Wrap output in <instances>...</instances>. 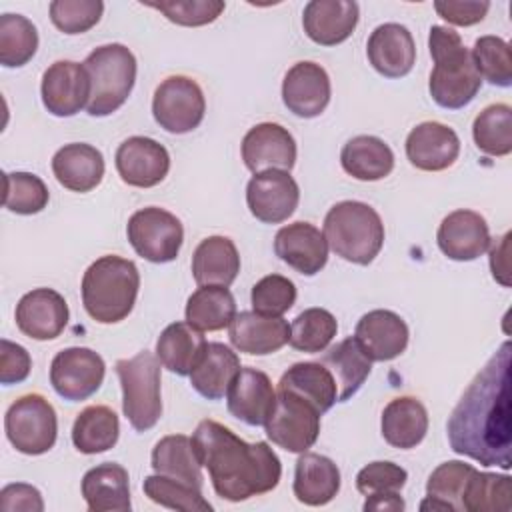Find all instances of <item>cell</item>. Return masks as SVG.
<instances>
[{
  "label": "cell",
  "mask_w": 512,
  "mask_h": 512,
  "mask_svg": "<svg viewBox=\"0 0 512 512\" xmlns=\"http://www.w3.org/2000/svg\"><path fill=\"white\" fill-rule=\"evenodd\" d=\"M318 362H322L330 370L336 382L338 402H346L348 398H352L362 388L372 370V362L364 356L354 336L340 340L336 346L324 352Z\"/></svg>",
  "instance_id": "cell-38"
},
{
  "label": "cell",
  "mask_w": 512,
  "mask_h": 512,
  "mask_svg": "<svg viewBox=\"0 0 512 512\" xmlns=\"http://www.w3.org/2000/svg\"><path fill=\"white\" fill-rule=\"evenodd\" d=\"M50 20L64 34H84L96 26L104 12L102 0H54Z\"/></svg>",
  "instance_id": "cell-49"
},
{
  "label": "cell",
  "mask_w": 512,
  "mask_h": 512,
  "mask_svg": "<svg viewBox=\"0 0 512 512\" xmlns=\"http://www.w3.org/2000/svg\"><path fill=\"white\" fill-rule=\"evenodd\" d=\"M140 272L128 258L106 254L92 262L82 276V304L88 316L100 324L124 320L138 296Z\"/></svg>",
  "instance_id": "cell-4"
},
{
  "label": "cell",
  "mask_w": 512,
  "mask_h": 512,
  "mask_svg": "<svg viewBox=\"0 0 512 512\" xmlns=\"http://www.w3.org/2000/svg\"><path fill=\"white\" fill-rule=\"evenodd\" d=\"M250 302L254 312L278 318L294 306L296 286L282 274H268L252 286Z\"/></svg>",
  "instance_id": "cell-48"
},
{
  "label": "cell",
  "mask_w": 512,
  "mask_h": 512,
  "mask_svg": "<svg viewBox=\"0 0 512 512\" xmlns=\"http://www.w3.org/2000/svg\"><path fill=\"white\" fill-rule=\"evenodd\" d=\"M240 368V358L232 348L222 342H208L190 372V384L202 398L220 400L226 396Z\"/></svg>",
  "instance_id": "cell-32"
},
{
  "label": "cell",
  "mask_w": 512,
  "mask_h": 512,
  "mask_svg": "<svg viewBox=\"0 0 512 512\" xmlns=\"http://www.w3.org/2000/svg\"><path fill=\"white\" fill-rule=\"evenodd\" d=\"M150 462L156 474L202 490L204 476L192 446V438L184 434H170L160 438L152 448Z\"/></svg>",
  "instance_id": "cell-35"
},
{
  "label": "cell",
  "mask_w": 512,
  "mask_h": 512,
  "mask_svg": "<svg viewBox=\"0 0 512 512\" xmlns=\"http://www.w3.org/2000/svg\"><path fill=\"white\" fill-rule=\"evenodd\" d=\"M406 508V502L402 500L400 492H376L366 496V502L362 506L364 512H402Z\"/></svg>",
  "instance_id": "cell-56"
},
{
  "label": "cell",
  "mask_w": 512,
  "mask_h": 512,
  "mask_svg": "<svg viewBox=\"0 0 512 512\" xmlns=\"http://www.w3.org/2000/svg\"><path fill=\"white\" fill-rule=\"evenodd\" d=\"M512 508V482L506 474L476 470L462 496L466 512H508Z\"/></svg>",
  "instance_id": "cell-42"
},
{
  "label": "cell",
  "mask_w": 512,
  "mask_h": 512,
  "mask_svg": "<svg viewBox=\"0 0 512 512\" xmlns=\"http://www.w3.org/2000/svg\"><path fill=\"white\" fill-rule=\"evenodd\" d=\"M276 256L304 276L318 274L328 262V242L310 222H292L274 236Z\"/></svg>",
  "instance_id": "cell-21"
},
{
  "label": "cell",
  "mask_w": 512,
  "mask_h": 512,
  "mask_svg": "<svg viewBox=\"0 0 512 512\" xmlns=\"http://www.w3.org/2000/svg\"><path fill=\"white\" fill-rule=\"evenodd\" d=\"M102 356L84 346L60 350L50 364V384L68 402H80L98 392L104 382Z\"/></svg>",
  "instance_id": "cell-12"
},
{
  "label": "cell",
  "mask_w": 512,
  "mask_h": 512,
  "mask_svg": "<svg viewBox=\"0 0 512 512\" xmlns=\"http://www.w3.org/2000/svg\"><path fill=\"white\" fill-rule=\"evenodd\" d=\"M126 236L138 256L154 264H166L176 260L184 242V228L172 212L148 206L130 216Z\"/></svg>",
  "instance_id": "cell-10"
},
{
  "label": "cell",
  "mask_w": 512,
  "mask_h": 512,
  "mask_svg": "<svg viewBox=\"0 0 512 512\" xmlns=\"http://www.w3.org/2000/svg\"><path fill=\"white\" fill-rule=\"evenodd\" d=\"M294 496L306 506H324L340 490V470L328 456L302 452L294 470Z\"/></svg>",
  "instance_id": "cell-29"
},
{
  "label": "cell",
  "mask_w": 512,
  "mask_h": 512,
  "mask_svg": "<svg viewBox=\"0 0 512 512\" xmlns=\"http://www.w3.org/2000/svg\"><path fill=\"white\" fill-rule=\"evenodd\" d=\"M32 358L28 350L6 338L0 340V382L4 386L24 382L30 374Z\"/></svg>",
  "instance_id": "cell-52"
},
{
  "label": "cell",
  "mask_w": 512,
  "mask_h": 512,
  "mask_svg": "<svg viewBox=\"0 0 512 512\" xmlns=\"http://www.w3.org/2000/svg\"><path fill=\"white\" fill-rule=\"evenodd\" d=\"M320 416L322 414L308 400L278 388L274 406L264 422L266 436L278 448L302 454L318 440Z\"/></svg>",
  "instance_id": "cell-9"
},
{
  "label": "cell",
  "mask_w": 512,
  "mask_h": 512,
  "mask_svg": "<svg viewBox=\"0 0 512 512\" xmlns=\"http://www.w3.org/2000/svg\"><path fill=\"white\" fill-rule=\"evenodd\" d=\"M472 60L482 80L498 88L512 86L510 44L500 36H480L472 48Z\"/></svg>",
  "instance_id": "cell-45"
},
{
  "label": "cell",
  "mask_w": 512,
  "mask_h": 512,
  "mask_svg": "<svg viewBox=\"0 0 512 512\" xmlns=\"http://www.w3.org/2000/svg\"><path fill=\"white\" fill-rule=\"evenodd\" d=\"M84 68L90 78V100L86 112L102 118L116 112L128 100L136 82V58L124 44L112 42L94 48Z\"/></svg>",
  "instance_id": "cell-6"
},
{
  "label": "cell",
  "mask_w": 512,
  "mask_h": 512,
  "mask_svg": "<svg viewBox=\"0 0 512 512\" xmlns=\"http://www.w3.org/2000/svg\"><path fill=\"white\" fill-rule=\"evenodd\" d=\"M240 272V254L228 236L204 238L192 254V276L198 286H230Z\"/></svg>",
  "instance_id": "cell-30"
},
{
  "label": "cell",
  "mask_w": 512,
  "mask_h": 512,
  "mask_svg": "<svg viewBox=\"0 0 512 512\" xmlns=\"http://www.w3.org/2000/svg\"><path fill=\"white\" fill-rule=\"evenodd\" d=\"M144 494L170 510L182 512H210L212 504L202 496L200 488L166 478L162 474H152L144 478Z\"/></svg>",
  "instance_id": "cell-46"
},
{
  "label": "cell",
  "mask_w": 512,
  "mask_h": 512,
  "mask_svg": "<svg viewBox=\"0 0 512 512\" xmlns=\"http://www.w3.org/2000/svg\"><path fill=\"white\" fill-rule=\"evenodd\" d=\"M434 10L440 18L454 26H472L484 20L490 10L486 0H436Z\"/></svg>",
  "instance_id": "cell-53"
},
{
  "label": "cell",
  "mask_w": 512,
  "mask_h": 512,
  "mask_svg": "<svg viewBox=\"0 0 512 512\" xmlns=\"http://www.w3.org/2000/svg\"><path fill=\"white\" fill-rule=\"evenodd\" d=\"M204 112V92L190 76H168L154 90L152 116L170 134L192 132L204 120Z\"/></svg>",
  "instance_id": "cell-11"
},
{
  "label": "cell",
  "mask_w": 512,
  "mask_h": 512,
  "mask_svg": "<svg viewBox=\"0 0 512 512\" xmlns=\"http://www.w3.org/2000/svg\"><path fill=\"white\" fill-rule=\"evenodd\" d=\"M274 398L276 390L268 374L252 366H246L240 368L234 376L226 392V406L236 420L248 426H264L274 406Z\"/></svg>",
  "instance_id": "cell-24"
},
{
  "label": "cell",
  "mask_w": 512,
  "mask_h": 512,
  "mask_svg": "<svg viewBox=\"0 0 512 512\" xmlns=\"http://www.w3.org/2000/svg\"><path fill=\"white\" fill-rule=\"evenodd\" d=\"M512 346L502 342L454 406L446 432L450 448L482 466H512L510 408Z\"/></svg>",
  "instance_id": "cell-1"
},
{
  "label": "cell",
  "mask_w": 512,
  "mask_h": 512,
  "mask_svg": "<svg viewBox=\"0 0 512 512\" xmlns=\"http://www.w3.org/2000/svg\"><path fill=\"white\" fill-rule=\"evenodd\" d=\"M242 160L252 172L284 170L290 172L296 164L294 136L276 122H262L252 126L242 138Z\"/></svg>",
  "instance_id": "cell-15"
},
{
  "label": "cell",
  "mask_w": 512,
  "mask_h": 512,
  "mask_svg": "<svg viewBox=\"0 0 512 512\" xmlns=\"http://www.w3.org/2000/svg\"><path fill=\"white\" fill-rule=\"evenodd\" d=\"M300 202V188L290 172L266 170L250 178L246 186V204L250 214L264 224L288 220Z\"/></svg>",
  "instance_id": "cell-13"
},
{
  "label": "cell",
  "mask_w": 512,
  "mask_h": 512,
  "mask_svg": "<svg viewBox=\"0 0 512 512\" xmlns=\"http://www.w3.org/2000/svg\"><path fill=\"white\" fill-rule=\"evenodd\" d=\"M360 18L354 0H312L304 6L302 28L320 46H336L352 36Z\"/></svg>",
  "instance_id": "cell-25"
},
{
  "label": "cell",
  "mask_w": 512,
  "mask_h": 512,
  "mask_svg": "<svg viewBox=\"0 0 512 512\" xmlns=\"http://www.w3.org/2000/svg\"><path fill=\"white\" fill-rule=\"evenodd\" d=\"M8 442L22 454L40 456L48 452L58 434L54 406L42 394H24L16 398L4 416Z\"/></svg>",
  "instance_id": "cell-8"
},
{
  "label": "cell",
  "mask_w": 512,
  "mask_h": 512,
  "mask_svg": "<svg viewBox=\"0 0 512 512\" xmlns=\"http://www.w3.org/2000/svg\"><path fill=\"white\" fill-rule=\"evenodd\" d=\"M380 428L390 446L400 450L416 448L428 432L426 406L414 396H398L384 406Z\"/></svg>",
  "instance_id": "cell-31"
},
{
  "label": "cell",
  "mask_w": 512,
  "mask_h": 512,
  "mask_svg": "<svg viewBox=\"0 0 512 512\" xmlns=\"http://www.w3.org/2000/svg\"><path fill=\"white\" fill-rule=\"evenodd\" d=\"M44 108L58 116L68 118L88 106L90 78L84 64L72 60H56L42 74L40 84Z\"/></svg>",
  "instance_id": "cell-14"
},
{
  "label": "cell",
  "mask_w": 512,
  "mask_h": 512,
  "mask_svg": "<svg viewBox=\"0 0 512 512\" xmlns=\"http://www.w3.org/2000/svg\"><path fill=\"white\" fill-rule=\"evenodd\" d=\"M80 490L90 512H128L132 508L128 470L122 464L104 462L90 468Z\"/></svg>",
  "instance_id": "cell-28"
},
{
  "label": "cell",
  "mask_w": 512,
  "mask_h": 512,
  "mask_svg": "<svg viewBox=\"0 0 512 512\" xmlns=\"http://www.w3.org/2000/svg\"><path fill=\"white\" fill-rule=\"evenodd\" d=\"M330 76L316 62H296L282 80V102L298 118L320 116L330 102Z\"/></svg>",
  "instance_id": "cell-18"
},
{
  "label": "cell",
  "mask_w": 512,
  "mask_h": 512,
  "mask_svg": "<svg viewBox=\"0 0 512 512\" xmlns=\"http://www.w3.org/2000/svg\"><path fill=\"white\" fill-rule=\"evenodd\" d=\"M366 56L372 68L384 78H402L414 68L416 44L406 26L386 22L372 30Z\"/></svg>",
  "instance_id": "cell-23"
},
{
  "label": "cell",
  "mask_w": 512,
  "mask_h": 512,
  "mask_svg": "<svg viewBox=\"0 0 512 512\" xmlns=\"http://www.w3.org/2000/svg\"><path fill=\"white\" fill-rule=\"evenodd\" d=\"M436 242L440 252L450 260L470 262L480 258L492 240L484 216L474 210L460 208L440 222Z\"/></svg>",
  "instance_id": "cell-20"
},
{
  "label": "cell",
  "mask_w": 512,
  "mask_h": 512,
  "mask_svg": "<svg viewBox=\"0 0 512 512\" xmlns=\"http://www.w3.org/2000/svg\"><path fill=\"white\" fill-rule=\"evenodd\" d=\"M192 446L200 466L210 474L214 492L228 502H242L272 492L282 476V464L266 442L248 444L216 420H202Z\"/></svg>",
  "instance_id": "cell-2"
},
{
  "label": "cell",
  "mask_w": 512,
  "mask_h": 512,
  "mask_svg": "<svg viewBox=\"0 0 512 512\" xmlns=\"http://www.w3.org/2000/svg\"><path fill=\"white\" fill-rule=\"evenodd\" d=\"M328 246L346 262L368 266L384 246V224L380 214L366 202H336L322 230Z\"/></svg>",
  "instance_id": "cell-5"
},
{
  "label": "cell",
  "mask_w": 512,
  "mask_h": 512,
  "mask_svg": "<svg viewBox=\"0 0 512 512\" xmlns=\"http://www.w3.org/2000/svg\"><path fill=\"white\" fill-rule=\"evenodd\" d=\"M476 468L462 460L442 462L426 482V498L420 502V510L440 512H462V496L468 480Z\"/></svg>",
  "instance_id": "cell-37"
},
{
  "label": "cell",
  "mask_w": 512,
  "mask_h": 512,
  "mask_svg": "<svg viewBox=\"0 0 512 512\" xmlns=\"http://www.w3.org/2000/svg\"><path fill=\"white\" fill-rule=\"evenodd\" d=\"M68 304L64 296L52 288H34L26 292L14 312L18 330L32 340H54L68 324Z\"/></svg>",
  "instance_id": "cell-16"
},
{
  "label": "cell",
  "mask_w": 512,
  "mask_h": 512,
  "mask_svg": "<svg viewBox=\"0 0 512 512\" xmlns=\"http://www.w3.org/2000/svg\"><path fill=\"white\" fill-rule=\"evenodd\" d=\"M472 138L486 156H508L512 152V108L508 104L486 106L474 118Z\"/></svg>",
  "instance_id": "cell-41"
},
{
  "label": "cell",
  "mask_w": 512,
  "mask_h": 512,
  "mask_svg": "<svg viewBox=\"0 0 512 512\" xmlns=\"http://www.w3.org/2000/svg\"><path fill=\"white\" fill-rule=\"evenodd\" d=\"M116 170L124 184L134 188H152L160 184L170 170L168 150L146 136H130L116 150Z\"/></svg>",
  "instance_id": "cell-17"
},
{
  "label": "cell",
  "mask_w": 512,
  "mask_h": 512,
  "mask_svg": "<svg viewBox=\"0 0 512 512\" xmlns=\"http://www.w3.org/2000/svg\"><path fill=\"white\" fill-rule=\"evenodd\" d=\"M408 326L392 310L366 312L354 330V340L370 362H388L398 358L408 346Z\"/></svg>",
  "instance_id": "cell-19"
},
{
  "label": "cell",
  "mask_w": 512,
  "mask_h": 512,
  "mask_svg": "<svg viewBox=\"0 0 512 512\" xmlns=\"http://www.w3.org/2000/svg\"><path fill=\"white\" fill-rule=\"evenodd\" d=\"M280 390L294 392L308 400L320 414L328 412L338 402L336 382L322 362H296L278 382Z\"/></svg>",
  "instance_id": "cell-36"
},
{
  "label": "cell",
  "mask_w": 512,
  "mask_h": 512,
  "mask_svg": "<svg viewBox=\"0 0 512 512\" xmlns=\"http://www.w3.org/2000/svg\"><path fill=\"white\" fill-rule=\"evenodd\" d=\"M340 164L352 178L376 182L394 170V152L382 138L360 134L342 146Z\"/></svg>",
  "instance_id": "cell-33"
},
{
  "label": "cell",
  "mask_w": 512,
  "mask_h": 512,
  "mask_svg": "<svg viewBox=\"0 0 512 512\" xmlns=\"http://www.w3.org/2000/svg\"><path fill=\"white\" fill-rule=\"evenodd\" d=\"M186 322L200 332H216L236 316V300L226 286H200L186 302Z\"/></svg>",
  "instance_id": "cell-40"
},
{
  "label": "cell",
  "mask_w": 512,
  "mask_h": 512,
  "mask_svg": "<svg viewBox=\"0 0 512 512\" xmlns=\"http://www.w3.org/2000/svg\"><path fill=\"white\" fill-rule=\"evenodd\" d=\"M508 240L510 232H506L502 238H498L490 248V270L494 280H498L502 286H510V272H508Z\"/></svg>",
  "instance_id": "cell-55"
},
{
  "label": "cell",
  "mask_w": 512,
  "mask_h": 512,
  "mask_svg": "<svg viewBox=\"0 0 512 512\" xmlns=\"http://www.w3.org/2000/svg\"><path fill=\"white\" fill-rule=\"evenodd\" d=\"M228 338L238 352L250 356H266L278 352L290 340L288 322L278 316H264L254 310L236 312L228 326Z\"/></svg>",
  "instance_id": "cell-26"
},
{
  "label": "cell",
  "mask_w": 512,
  "mask_h": 512,
  "mask_svg": "<svg viewBox=\"0 0 512 512\" xmlns=\"http://www.w3.org/2000/svg\"><path fill=\"white\" fill-rule=\"evenodd\" d=\"M148 8L162 12L178 26H204L214 22L226 8L222 0H160L142 2Z\"/></svg>",
  "instance_id": "cell-50"
},
{
  "label": "cell",
  "mask_w": 512,
  "mask_h": 512,
  "mask_svg": "<svg viewBox=\"0 0 512 512\" xmlns=\"http://www.w3.org/2000/svg\"><path fill=\"white\" fill-rule=\"evenodd\" d=\"M52 172L66 190L90 192L104 178V156L92 144L72 142L52 156Z\"/></svg>",
  "instance_id": "cell-27"
},
{
  "label": "cell",
  "mask_w": 512,
  "mask_h": 512,
  "mask_svg": "<svg viewBox=\"0 0 512 512\" xmlns=\"http://www.w3.org/2000/svg\"><path fill=\"white\" fill-rule=\"evenodd\" d=\"M408 480V472L388 460L366 464L356 474V488L360 494L370 496L376 492H400Z\"/></svg>",
  "instance_id": "cell-51"
},
{
  "label": "cell",
  "mask_w": 512,
  "mask_h": 512,
  "mask_svg": "<svg viewBox=\"0 0 512 512\" xmlns=\"http://www.w3.org/2000/svg\"><path fill=\"white\" fill-rule=\"evenodd\" d=\"M50 192L42 178L30 172H6L4 174V208L32 216L46 208Z\"/></svg>",
  "instance_id": "cell-47"
},
{
  "label": "cell",
  "mask_w": 512,
  "mask_h": 512,
  "mask_svg": "<svg viewBox=\"0 0 512 512\" xmlns=\"http://www.w3.org/2000/svg\"><path fill=\"white\" fill-rule=\"evenodd\" d=\"M38 50L36 26L22 14L0 16V64L20 68L28 64Z\"/></svg>",
  "instance_id": "cell-43"
},
{
  "label": "cell",
  "mask_w": 512,
  "mask_h": 512,
  "mask_svg": "<svg viewBox=\"0 0 512 512\" xmlns=\"http://www.w3.org/2000/svg\"><path fill=\"white\" fill-rule=\"evenodd\" d=\"M460 154L458 134L442 122H420L406 138V158L424 172H442L450 168Z\"/></svg>",
  "instance_id": "cell-22"
},
{
  "label": "cell",
  "mask_w": 512,
  "mask_h": 512,
  "mask_svg": "<svg viewBox=\"0 0 512 512\" xmlns=\"http://www.w3.org/2000/svg\"><path fill=\"white\" fill-rule=\"evenodd\" d=\"M0 510L4 512H42L44 502L38 488L30 484H8L0 490Z\"/></svg>",
  "instance_id": "cell-54"
},
{
  "label": "cell",
  "mask_w": 512,
  "mask_h": 512,
  "mask_svg": "<svg viewBox=\"0 0 512 512\" xmlns=\"http://www.w3.org/2000/svg\"><path fill=\"white\" fill-rule=\"evenodd\" d=\"M120 422L112 408L104 404L86 406L72 426V444L82 454H100L116 446Z\"/></svg>",
  "instance_id": "cell-39"
},
{
  "label": "cell",
  "mask_w": 512,
  "mask_h": 512,
  "mask_svg": "<svg viewBox=\"0 0 512 512\" xmlns=\"http://www.w3.org/2000/svg\"><path fill=\"white\" fill-rule=\"evenodd\" d=\"M338 332V322L326 308H306L290 324V346L298 352H324Z\"/></svg>",
  "instance_id": "cell-44"
},
{
  "label": "cell",
  "mask_w": 512,
  "mask_h": 512,
  "mask_svg": "<svg viewBox=\"0 0 512 512\" xmlns=\"http://www.w3.org/2000/svg\"><path fill=\"white\" fill-rule=\"evenodd\" d=\"M162 362L148 350L116 362L122 388V412L136 432L154 428L162 416L160 368Z\"/></svg>",
  "instance_id": "cell-7"
},
{
  "label": "cell",
  "mask_w": 512,
  "mask_h": 512,
  "mask_svg": "<svg viewBox=\"0 0 512 512\" xmlns=\"http://www.w3.org/2000/svg\"><path fill=\"white\" fill-rule=\"evenodd\" d=\"M428 48L434 60L428 80L432 100L446 110L468 106L476 98L482 78L476 72L472 54L464 46L460 34L448 26H432Z\"/></svg>",
  "instance_id": "cell-3"
},
{
  "label": "cell",
  "mask_w": 512,
  "mask_h": 512,
  "mask_svg": "<svg viewBox=\"0 0 512 512\" xmlns=\"http://www.w3.org/2000/svg\"><path fill=\"white\" fill-rule=\"evenodd\" d=\"M204 334L188 322L168 324L156 340V356L164 368L178 376H190L206 348Z\"/></svg>",
  "instance_id": "cell-34"
}]
</instances>
